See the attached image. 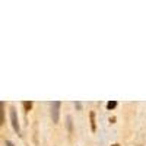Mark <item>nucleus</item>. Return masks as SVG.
Here are the masks:
<instances>
[{
  "label": "nucleus",
  "mask_w": 146,
  "mask_h": 146,
  "mask_svg": "<svg viewBox=\"0 0 146 146\" xmlns=\"http://www.w3.org/2000/svg\"><path fill=\"white\" fill-rule=\"evenodd\" d=\"M58 113H60V102L58 101L51 102V117H53L54 123H57V121H58Z\"/></svg>",
  "instance_id": "1"
},
{
  "label": "nucleus",
  "mask_w": 146,
  "mask_h": 146,
  "mask_svg": "<svg viewBox=\"0 0 146 146\" xmlns=\"http://www.w3.org/2000/svg\"><path fill=\"white\" fill-rule=\"evenodd\" d=\"M10 120H12V126H13L15 131H16L18 135H19L21 129H19V123H18V117H16V110H15V108H12V110H10Z\"/></svg>",
  "instance_id": "2"
},
{
  "label": "nucleus",
  "mask_w": 146,
  "mask_h": 146,
  "mask_svg": "<svg viewBox=\"0 0 146 146\" xmlns=\"http://www.w3.org/2000/svg\"><path fill=\"white\" fill-rule=\"evenodd\" d=\"M91 127H92L94 131L96 130V124H95V113H94V111L91 113Z\"/></svg>",
  "instance_id": "3"
},
{
  "label": "nucleus",
  "mask_w": 146,
  "mask_h": 146,
  "mask_svg": "<svg viewBox=\"0 0 146 146\" xmlns=\"http://www.w3.org/2000/svg\"><path fill=\"white\" fill-rule=\"evenodd\" d=\"M115 107H117V102H115V101H111V102L107 104V108H108V110H113V108H115Z\"/></svg>",
  "instance_id": "4"
},
{
  "label": "nucleus",
  "mask_w": 146,
  "mask_h": 146,
  "mask_svg": "<svg viewBox=\"0 0 146 146\" xmlns=\"http://www.w3.org/2000/svg\"><path fill=\"white\" fill-rule=\"evenodd\" d=\"M23 107H25L27 110H29V108L32 107V102H31V101H29V102H28V101H27V102H23Z\"/></svg>",
  "instance_id": "5"
},
{
  "label": "nucleus",
  "mask_w": 146,
  "mask_h": 146,
  "mask_svg": "<svg viewBox=\"0 0 146 146\" xmlns=\"http://www.w3.org/2000/svg\"><path fill=\"white\" fill-rule=\"evenodd\" d=\"M0 114H2V124L5 123V111H3V104H2V113H0Z\"/></svg>",
  "instance_id": "6"
},
{
  "label": "nucleus",
  "mask_w": 146,
  "mask_h": 146,
  "mask_svg": "<svg viewBox=\"0 0 146 146\" xmlns=\"http://www.w3.org/2000/svg\"><path fill=\"white\" fill-rule=\"evenodd\" d=\"M6 146H13V145H12V142H9V140H7V142H6Z\"/></svg>",
  "instance_id": "7"
},
{
  "label": "nucleus",
  "mask_w": 146,
  "mask_h": 146,
  "mask_svg": "<svg viewBox=\"0 0 146 146\" xmlns=\"http://www.w3.org/2000/svg\"><path fill=\"white\" fill-rule=\"evenodd\" d=\"M113 146H120V145H113Z\"/></svg>",
  "instance_id": "8"
}]
</instances>
